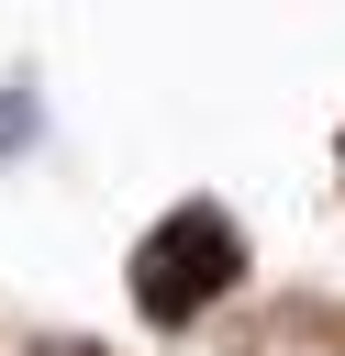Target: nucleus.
I'll return each instance as SVG.
<instances>
[{
	"instance_id": "2",
	"label": "nucleus",
	"mask_w": 345,
	"mask_h": 356,
	"mask_svg": "<svg viewBox=\"0 0 345 356\" xmlns=\"http://www.w3.org/2000/svg\"><path fill=\"white\" fill-rule=\"evenodd\" d=\"M45 134V100H33V78H0V156H22Z\"/></svg>"
},
{
	"instance_id": "1",
	"label": "nucleus",
	"mask_w": 345,
	"mask_h": 356,
	"mask_svg": "<svg viewBox=\"0 0 345 356\" xmlns=\"http://www.w3.org/2000/svg\"><path fill=\"white\" fill-rule=\"evenodd\" d=\"M234 278H245V245H234V222H223L211 200L167 211V222L134 245V300H145L156 323H189V312H211Z\"/></svg>"
}]
</instances>
